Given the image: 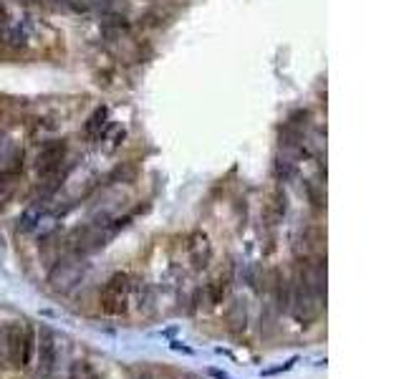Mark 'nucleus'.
Returning a JSON list of instances; mask_svg holds the SVG:
<instances>
[{"mask_svg": "<svg viewBox=\"0 0 404 379\" xmlns=\"http://www.w3.org/2000/svg\"><path fill=\"white\" fill-rule=\"evenodd\" d=\"M23 334L26 326H20L18 321L8 324V357L13 364H20V354H23Z\"/></svg>", "mask_w": 404, "mask_h": 379, "instance_id": "8", "label": "nucleus"}, {"mask_svg": "<svg viewBox=\"0 0 404 379\" xmlns=\"http://www.w3.org/2000/svg\"><path fill=\"white\" fill-rule=\"evenodd\" d=\"M81 271H84V263H59L48 276V283L56 293H66L81 281Z\"/></svg>", "mask_w": 404, "mask_h": 379, "instance_id": "3", "label": "nucleus"}, {"mask_svg": "<svg viewBox=\"0 0 404 379\" xmlns=\"http://www.w3.org/2000/svg\"><path fill=\"white\" fill-rule=\"evenodd\" d=\"M227 286H230V273H220L218 278L210 281V286H207V293H210V304L212 306H218V304H223V299H225L227 293Z\"/></svg>", "mask_w": 404, "mask_h": 379, "instance_id": "9", "label": "nucleus"}, {"mask_svg": "<svg viewBox=\"0 0 404 379\" xmlns=\"http://www.w3.org/2000/svg\"><path fill=\"white\" fill-rule=\"evenodd\" d=\"M20 174H23V152L15 154V162L10 167L0 170V207H6L10 202V198L18 190Z\"/></svg>", "mask_w": 404, "mask_h": 379, "instance_id": "4", "label": "nucleus"}, {"mask_svg": "<svg viewBox=\"0 0 404 379\" xmlns=\"http://www.w3.org/2000/svg\"><path fill=\"white\" fill-rule=\"evenodd\" d=\"M129 296H132V278L129 273H114L112 278L106 281L99 296V309L106 316H119L129 306Z\"/></svg>", "mask_w": 404, "mask_h": 379, "instance_id": "1", "label": "nucleus"}, {"mask_svg": "<svg viewBox=\"0 0 404 379\" xmlns=\"http://www.w3.org/2000/svg\"><path fill=\"white\" fill-rule=\"evenodd\" d=\"M106 124H109V107H106V104H101V107L93 109L91 117H89L87 124H84V137H87L89 142L101 140V137H104Z\"/></svg>", "mask_w": 404, "mask_h": 379, "instance_id": "7", "label": "nucleus"}, {"mask_svg": "<svg viewBox=\"0 0 404 379\" xmlns=\"http://www.w3.org/2000/svg\"><path fill=\"white\" fill-rule=\"evenodd\" d=\"M187 253H190V260H193V266L197 268H205L212 258V246L210 240H207L205 233H193L190 243H187Z\"/></svg>", "mask_w": 404, "mask_h": 379, "instance_id": "6", "label": "nucleus"}, {"mask_svg": "<svg viewBox=\"0 0 404 379\" xmlns=\"http://www.w3.org/2000/svg\"><path fill=\"white\" fill-rule=\"evenodd\" d=\"M0 23H3V26H8V23H10V15H8V10H6V6H3V3H0Z\"/></svg>", "mask_w": 404, "mask_h": 379, "instance_id": "11", "label": "nucleus"}, {"mask_svg": "<svg viewBox=\"0 0 404 379\" xmlns=\"http://www.w3.org/2000/svg\"><path fill=\"white\" fill-rule=\"evenodd\" d=\"M36 352V334L31 326H26V334H23V354H20V366H28L33 359Z\"/></svg>", "mask_w": 404, "mask_h": 379, "instance_id": "10", "label": "nucleus"}, {"mask_svg": "<svg viewBox=\"0 0 404 379\" xmlns=\"http://www.w3.org/2000/svg\"><path fill=\"white\" fill-rule=\"evenodd\" d=\"M210 377H215V379H230V374L220 372V369H210Z\"/></svg>", "mask_w": 404, "mask_h": 379, "instance_id": "12", "label": "nucleus"}, {"mask_svg": "<svg viewBox=\"0 0 404 379\" xmlns=\"http://www.w3.org/2000/svg\"><path fill=\"white\" fill-rule=\"evenodd\" d=\"M56 362V336L48 326H40L38 334V364H40V377H48Z\"/></svg>", "mask_w": 404, "mask_h": 379, "instance_id": "5", "label": "nucleus"}, {"mask_svg": "<svg viewBox=\"0 0 404 379\" xmlns=\"http://www.w3.org/2000/svg\"><path fill=\"white\" fill-rule=\"evenodd\" d=\"M66 154H68V142L66 140L46 142V144L40 147L38 160H36V172H38V177L48 180V177H53V174H59L63 162H66Z\"/></svg>", "mask_w": 404, "mask_h": 379, "instance_id": "2", "label": "nucleus"}]
</instances>
